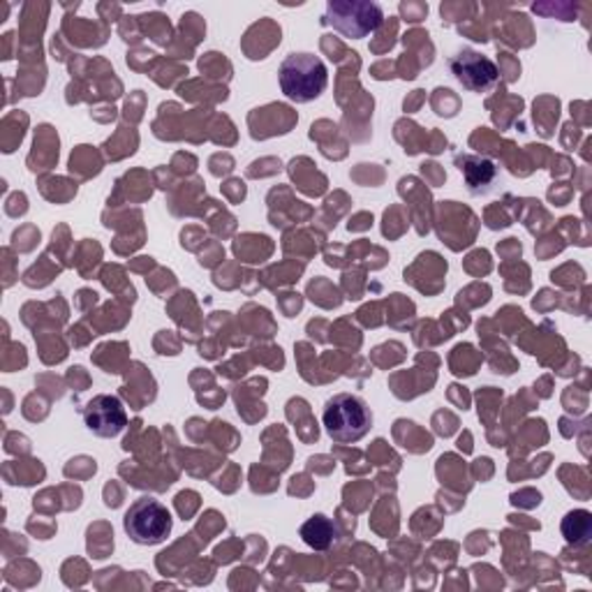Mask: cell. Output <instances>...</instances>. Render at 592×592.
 I'll list each match as a JSON object with an SVG mask.
<instances>
[{"label": "cell", "mask_w": 592, "mask_h": 592, "mask_svg": "<svg viewBox=\"0 0 592 592\" xmlns=\"http://www.w3.org/2000/svg\"><path fill=\"white\" fill-rule=\"evenodd\" d=\"M278 79L288 100L305 104L318 100L324 93L329 72L315 53H290L288 59L280 63Z\"/></svg>", "instance_id": "7a4b0ae2"}, {"label": "cell", "mask_w": 592, "mask_h": 592, "mask_svg": "<svg viewBox=\"0 0 592 592\" xmlns=\"http://www.w3.org/2000/svg\"><path fill=\"white\" fill-rule=\"evenodd\" d=\"M123 528L134 544L155 546V544H162L169 534H172L174 521L160 500L144 495L130 504V510L126 512V519H123Z\"/></svg>", "instance_id": "3957f363"}, {"label": "cell", "mask_w": 592, "mask_h": 592, "mask_svg": "<svg viewBox=\"0 0 592 592\" xmlns=\"http://www.w3.org/2000/svg\"><path fill=\"white\" fill-rule=\"evenodd\" d=\"M87 429L98 438H117L128 427V414L119 397L100 393L87 408H83Z\"/></svg>", "instance_id": "8992f818"}, {"label": "cell", "mask_w": 592, "mask_h": 592, "mask_svg": "<svg viewBox=\"0 0 592 592\" xmlns=\"http://www.w3.org/2000/svg\"><path fill=\"white\" fill-rule=\"evenodd\" d=\"M301 540L315 551H327L333 546V542L338 540V530L333 525V521L324 514H315L310 516L303 525H301Z\"/></svg>", "instance_id": "52a82bcc"}, {"label": "cell", "mask_w": 592, "mask_h": 592, "mask_svg": "<svg viewBox=\"0 0 592 592\" xmlns=\"http://www.w3.org/2000/svg\"><path fill=\"white\" fill-rule=\"evenodd\" d=\"M322 424L333 442L354 444L369 435L373 427V412L354 393H335L324 405Z\"/></svg>", "instance_id": "6da1fadb"}, {"label": "cell", "mask_w": 592, "mask_h": 592, "mask_svg": "<svg viewBox=\"0 0 592 592\" xmlns=\"http://www.w3.org/2000/svg\"><path fill=\"white\" fill-rule=\"evenodd\" d=\"M456 162L461 164V172L470 185L472 192H479V185L489 188L495 179V164L486 158H476V155H459Z\"/></svg>", "instance_id": "ba28073f"}, {"label": "cell", "mask_w": 592, "mask_h": 592, "mask_svg": "<svg viewBox=\"0 0 592 592\" xmlns=\"http://www.w3.org/2000/svg\"><path fill=\"white\" fill-rule=\"evenodd\" d=\"M590 530H592V516L585 510L570 512L562 521V534L570 544H585L590 540Z\"/></svg>", "instance_id": "9c48e42d"}, {"label": "cell", "mask_w": 592, "mask_h": 592, "mask_svg": "<svg viewBox=\"0 0 592 592\" xmlns=\"http://www.w3.org/2000/svg\"><path fill=\"white\" fill-rule=\"evenodd\" d=\"M449 68H451V74L456 77V81L461 83V87L472 91V93L489 91L493 83L498 81V77H500L498 66L491 59H486L484 53H479L474 49L459 51L454 59L449 61Z\"/></svg>", "instance_id": "5b68a950"}, {"label": "cell", "mask_w": 592, "mask_h": 592, "mask_svg": "<svg viewBox=\"0 0 592 592\" xmlns=\"http://www.w3.org/2000/svg\"><path fill=\"white\" fill-rule=\"evenodd\" d=\"M382 8L371 0H331L324 14L327 26L352 40L375 33L382 26Z\"/></svg>", "instance_id": "277c9868"}]
</instances>
